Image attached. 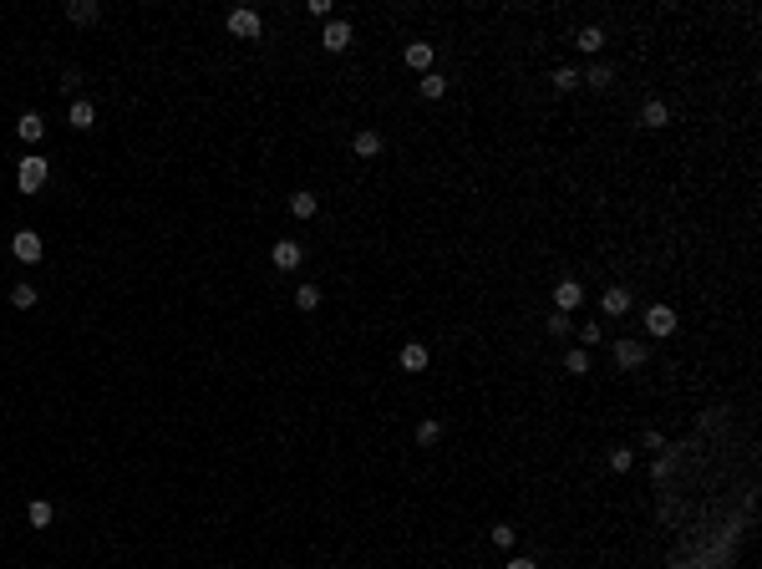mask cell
I'll list each match as a JSON object with an SVG mask.
<instances>
[{
  "mask_svg": "<svg viewBox=\"0 0 762 569\" xmlns=\"http://www.w3.org/2000/svg\"><path fill=\"white\" fill-rule=\"evenodd\" d=\"M229 31H234L239 41H259V31H265V20H259V11L239 6V11H229Z\"/></svg>",
  "mask_w": 762,
  "mask_h": 569,
  "instance_id": "obj_1",
  "label": "cell"
},
{
  "mask_svg": "<svg viewBox=\"0 0 762 569\" xmlns=\"http://www.w3.org/2000/svg\"><path fill=\"white\" fill-rule=\"evenodd\" d=\"M15 183H20V193H36L41 183H46V163H41V158H20Z\"/></svg>",
  "mask_w": 762,
  "mask_h": 569,
  "instance_id": "obj_2",
  "label": "cell"
},
{
  "mask_svg": "<svg viewBox=\"0 0 762 569\" xmlns=\"http://www.w3.org/2000/svg\"><path fill=\"white\" fill-rule=\"evenodd\" d=\"M11 249H15L20 265H36V259H41V234H36V229H20V234L11 239Z\"/></svg>",
  "mask_w": 762,
  "mask_h": 569,
  "instance_id": "obj_3",
  "label": "cell"
},
{
  "mask_svg": "<svg viewBox=\"0 0 762 569\" xmlns=\"http://www.w3.org/2000/svg\"><path fill=\"white\" fill-rule=\"evenodd\" d=\"M351 36H356V31H351V20H331L320 41H325V51L336 56V51H346V46H351Z\"/></svg>",
  "mask_w": 762,
  "mask_h": 569,
  "instance_id": "obj_4",
  "label": "cell"
},
{
  "mask_svg": "<svg viewBox=\"0 0 762 569\" xmlns=\"http://www.w3.org/2000/svg\"><path fill=\"white\" fill-rule=\"evenodd\" d=\"M645 325H650V336H671V331H676V310H671V305H650Z\"/></svg>",
  "mask_w": 762,
  "mask_h": 569,
  "instance_id": "obj_5",
  "label": "cell"
},
{
  "mask_svg": "<svg viewBox=\"0 0 762 569\" xmlns=\"http://www.w3.org/2000/svg\"><path fill=\"white\" fill-rule=\"evenodd\" d=\"M270 259H275L280 270H300V259H305V249L295 244V239H280V244L270 249Z\"/></svg>",
  "mask_w": 762,
  "mask_h": 569,
  "instance_id": "obj_6",
  "label": "cell"
},
{
  "mask_svg": "<svg viewBox=\"0 0 762 569\" xmlns=\"http://www.w3.org/2000/svg\"><path fill=\"white\" fill-rule=\"evenodd\" d=\"M600 310L605 315H625L630 310V290H625V284H610V290L600 295Z\"/></svg>",
  "mask_w": 762,
  "mask_h": 569,
  "instance_id": "obj_7",
  "label": "cell"
},
{
  "mask_svg": "<svg viewBox=\"0 0 762 569\" xmlns=\"http://www.w3.org/2000/svg\"><path fill=\"white\" fill-rule=\"evenodd\" d=\"M641 361H645V346L641 341H615V366L630 371V366H641Z\"/></svg>",
  "mask_w": 762,
  "mask_h": 569,
  "instance_id": "obj_8",
  "label": "cell"
},
{
  "mask_svg": "<svg viewBox=\"0 0 762 569\" xmlns=\"http://www.w3.org/2000/svg\"><path fill=\"white\" fill-rule=\"evenodd\" d=\"M315 209H320V199H315L310 188H300V193H290V214H295V218H315Z\"/></svg>",
  "mask_w": 762,
  "mask_h": 569,
  "instance_id": "obj_9",
  "label": "cell"
},
{
  "mask_svg": "<svg viewBox=\"0 0 762 569\" xmlns=\"http://www.w3.org/2000/svg\"><path fill=\"white\" fill-rule=\"evenodd\" d=\"M579 300H584V290H579V284H574V280H564V284H559V290H554V305H559V310H574V305H579Z\"/></svg>",
  "mask_w": 762,
  "mask_h": 569,
  "instance_id": "obj_10",
  "label": "cell"
},
{
  "mask_svg": "<svg viewBox=\"0 0 762 569\" xmlns=\"http://www.w3.org/2000/svg\"><path fill=\"white\" fill-rule=\"evenodd\" d=\"M15 133L26 138V143H41V133H46V122H41V112H26V117L15 122Z\"/></svg>",
  "mask_w": 762,
  "mask_h": 569,
  "instance_id": "obj_11",
  "label": "cell"
},
{
  "mask_svg": "<svg viewBox=\"0 0 762 569\" xmlns=\"http://www.w3.org/2000/svg\"><path fill=\"white\" fill-rule=\"evenodd\" d=\"M351 148H356V158H376V152H381V133H372V127H366V133H356Z\"/></svg>",
  "mask_w": 762,
  "mask_h": 569,
  "instance_id": "obj_12",
  "label": "cell"
},
{
  "mask_svg": "<svg viewBox=\"0 0 762 569\" xmlns=\"http://www.w3.org/2000/svg\"><path fill=\"white\" fill-rule=\"evenodd\" d=\"M402 366H407V371H427V346L407 341V346H402Z\"/></svg>",
  "mask_w": 762,
  "mask_h": 569,
  "instance_id": "obj_13",
  "label": "cell"
},
{
  "mask_svg": "<svg viewBox=\"0 0 762 569\" xmlns=\"http://www.w3.org/2000/svg\"><path fill=\"white\" fill-rule=\"evenodd\" d=\"M67 117H72V127H81V133L97 122V112H92V102H86V97H77V102H72V112H67Z\"/></svg>",
  "mask_w": 762,
  "mask_h": 569,
  "instance_id": "obj_14",
  "label": "cell"
},
{
  "mask_svg": "<svg viewBox=\"0 0 762 569\" xmlns=\"http://www.w3.org/2000/svg\"><path fill=\"white\" fill-rule=\"evenodd\" d=\"M407 67H417V72L432 67V46H427V41H412V46H407Z\"/></svg>",
  "mask_w": 762,
  "mask_h": 569,
  "instance_id": "obj_15",
  "label": "cell"
},
{
  "mask_svg": "<svg viewBox=\"0 0 762 569\" xmlns=\"http://www.w3.org/2000/svg\"><path fill=\"white\" fill-rule=\"evenodd\" d=\"M67 20H77V26L97 20V0H72V6H67Z\"/></svg>",
  "mask_w": 762,
  "mask_h": 569,
  "instance_id": "obj_16",
  "label": "cell"
},
{
  "mask_svg": "<svg viewBox=\"0 0 762 569\" xmlns=\"http://www.w3.org/2000/svg\"><path fill=\"white\" fill-rule=\"evenodd\" d=\"M26 518L36 523V529H46V523L56 518V509H51V503H46V498H36V503H31V509H26Z\"/></svg>",
  "mask_w": 762,
  "mask_h": 569,
  "instance_id": "obj_17",
  "label": "cell"
},
{
  "mask_svg": "<svg viewBox=\"0 0 762 569\" xmlns=\"http://www.w3.org/2000/svg\"><path fill=\"white\" fill-rule=\"evenodd\" d=\"M641 122H645V127H666V122H671V112H666V102H645V112H641Z\"/></svg>",
  "mask_w": 762,
  "mask_h": 569,
  "instance_id": "obj_18",
  "label": "cell"
},
{
  "mask_svg": "<svg viewBox=\"0 0 762 569\" xmlns=\"http://www.w3.org/2000/svg\"><path fill=\"white\" fill-rule=\"evenodd\" d=\"M442 92H447V77H438V72H427V77H422V97H427V102H438Z\"/></svg>",
  "mask_w": 762,
  "mask_h": 569,
  "instance_id": "obj_19",
  "label": "cell"
},
{
  "mask_svg": "<svg viewBox=\"0 0 762 569\" xmlns=\"http://www.w3.org/2000/svg\"><path fill=\"white\" fill-rule=\"evenodd\" d=\"M442 443V422H422L417 427V447H438Z\"/></svg>",
  "mask_w": 762,
  "mask_h": 569,
  "instance_id": "obj_20",
  "label": "cell"
},
{
  "mask_svg": "<svg viewBox=\"0 0 762 569\" xmlns=\"http://www.w3.org/2000/svg\"><path fill=\"white\" fill-rule=\"evenodd\" d=\"M11 305H15V310H31V305H36V284H15V290H11Z\"/></svg>",
  "mask_w": 762,
  "mask_h": 569,
  "instance_id": "obj_21",
  "label": "cell"
},
{
  "mask_svg": "<svg viewBox=\"0 0 762 569\" xmlns=\"http://www.w3.org/2000/svg\"><path fill=\"white\" fill-rule=\"evenodd\" d=\"M600 46H605V31L600 26H584L579 31V51H600Z\"/></svg>",
  "mask_w": 762,
  "mask_h": 569,
  "instance_id": "obj_22",
  "label": "cell"
},
{
  "mask_svg": "<svg viewBox=\"0 0 762 569\" xmlns=\"http://www.w3.org/2000/svg\"><path fill=\"white\" fill-rule=\"evenodd\" d=\"M295 305H300V310H315V305H320V290H315V284H300V290H295Z\"/></svg>",
  "mask_w": 762,
  "mask_h": 569,
  "instance_id": "obj_23",
  "label": "cell"
},
{
  "mask_svg": "<svg viewBox=\"0 0 762 569\" xmlns=\"http://www.w3.org/2000/svg\"><path fill=\"white\" fill-rule=\"evenodd\" d=\"M554 86H559V92H570V86H579V72H574V67H559V72H554Z\"/></svg>",
  "mask_w": 762,
  "mask_h": 569,
  "instance_id": "obj_24",
  "label": "cell"
},
{
  "mask_svg": "<svg viewBox=\"0 0 762 569\" xmlns=\"http://www.w3.org/2000/svg\"><path fill=\"white\" fill-rule=\"evenodd\" d=\"M630 463H636V457H630V447H615V452H610V468H615V473H630Z\"/></svg>",
  "mask_w": 762,
  "mask_h": 569,
  "instance_id": "obj_25",
  "label": "cell"
},
{
  "mask_svg": "<svg viewBox=\"0 0 762 569\" xmlns=\"http://www.w3.org/2000/svg\"><path fill=\"white\" fill-rule=\"evenodd\" d=\"M564 366H570L574 377H584V371H590V356H584V351H570V356H564Z\"/></svg>",
  "mask_w": 762,
  "mask_h": 569,
  "instance_id": "obj_26",
  "label": "cell"
},
{
  "mask_svg": "<svg viewBox=\"0 0 762 569\" xmlns=\"http://www.w3.org/2000/svg\"><path fill=\"white\" fill-rule=\"evenodd\" d=\"M610 81H615V72H610V67H600V61H595V67H590V86H610Z\"/></svg>",
  "mask_w": 762,
  "mask_h": 569,
  "instance_id": "obj_27",
  "label": "cell"
},
{
  "mask_svg": "<svg viewBox=\"0 0 762 569\" xmlns=\"http://www.w3.org/2000/svg\"><path fill=\"white\" fill-rule=\"evenodd\" d=\"M549 336H570V315H564V310L549 315Z\"/></svg>",
  "mask_w": 762,
  "mask_h": 569,
  "instance_id": "obj_28",
  "label": "cell"
},
{
  "mask_svg": "<svg viewBox=\"0 0 762 569\" xmlns=\"http://www.w3.org/2000/svg\"><path fill=\"white\" fill-rule=\"evenodd\" d=\"M493 544H498V549H508V544H513V529H508V523H498V529H493Z\"/></svg>",
  "mask_w": 762,
  "mask_h": 569,
  "instance_id": "obj_29",
  "label": "cell"
},
{
  "mask_svg": "<svg viewBox=\"0 0 762 569\" xmlns=\"http://www.w3.org/2000/svg\"><path fill=\"white\" fill-rule=\"evenodd\" d=\"M508 569H539L534 559H508Z\"/></svg>",
  "mask_w": 762,
  "mask_h": 569,
  "instance_id": "obj_30",
  "label": "cell"
}]
</instances>
